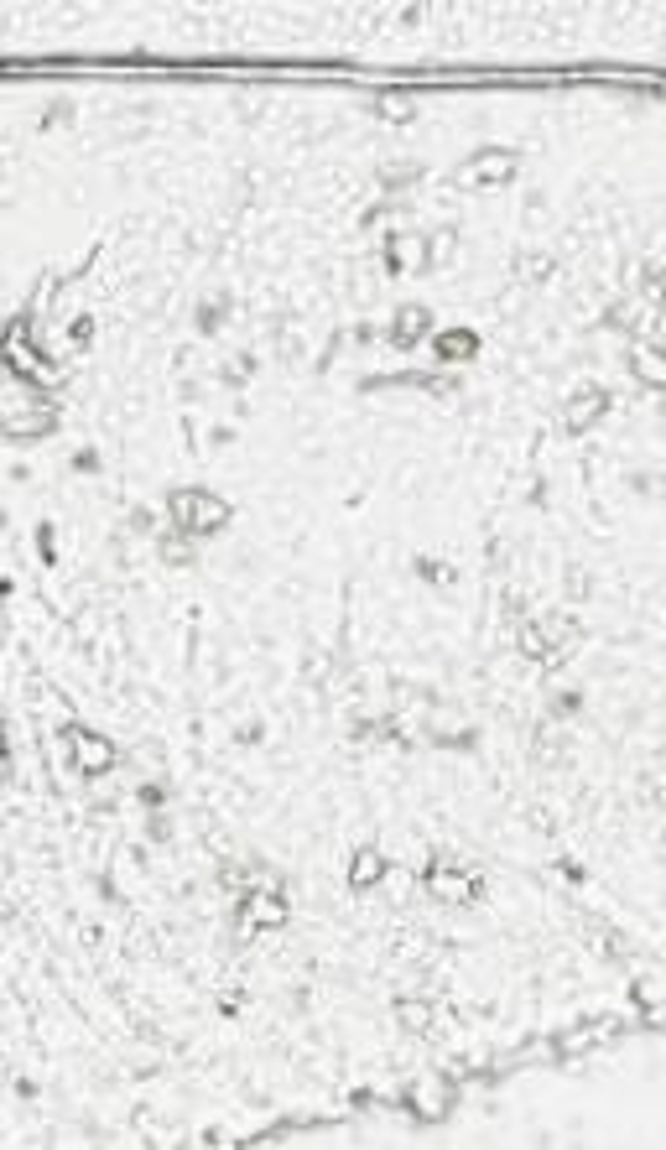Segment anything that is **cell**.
Masks as SVG:
<instances>
[{"instance_id":"3","label":"cell","mask_w":666,"mask_h":1150,"mask_svg":"<svg viewBox=\"0 0 666 1150\" xmlns=\"http://www.w3.org/2000/svg\"><path fill=\"white\" fill-rule=\"evenodd\" d=\"M47 427H53V417H47V406H37V401H11L6 412H0V432H6V438H42Z\"/></svg>"},{"instance_id":"10","label":"cell","mask_w":666,"mask_h":1150,"mask_svg":"<svg viewBox=\"0 0 666 1150\" xmlns=\"http://www.w3.org/2000/svg\"><path fill=\"white\" fill-rule=\"evenodd\" d=\"M448 1104H453V1088L448 1083H427V1093H412V1109L427 1114V1119H443Z\"/></svg>"},{"instance_id":"12","label":"cell","mask_w":666,"mask_h":1150,"mask_svg":"<svg viewBox=\"0 0 666 1150\" xmlns=\"http://www.w3.org/2000/svg\"><path fill=\"white\" fill-rule=\"evenodd\" d=\"M438 349H443V360H464V354H474V334H443Z\"/></svg>"},{"instance_id":"1","label":"cell","mask_w":666,"mask_h":1150,"mask_svg":"<svg viewBox=\"0 0 666 1150\" xmlns=\"http://www.w3.org/2000/svg\"><path fill=\"white\" fill-rule=\"evenodd\" d=\"M172 521L183 526L188 536H209L219 526H229V505L219 495H203V490H183L172 495Z\"/></svg>"},{"instance_id":"2","label":"cell","mask_w":666,"mask_h":1150,"mask_svg":"<svg viewBox=\"0 0 666 1150\" xmlns=\"http://www.w3.org/2000/svg\"><path fill=\"white\" fill-rule=\"evenodd\" d=\"M0 360L16 365V375H27V380H42V375H53V365L42 360V354L27 344V323H11V334L0 339Z\"/></svg>"},{"instance_id":"13","label":"cell","mask_w":666,"mask_h":1150,"mask_svg":"<svg viewBox=\"0 0 666 1150\" xmlns=\"http://www.w3.org/2000/svg\"><path fill=\"white\" fill-rule=\"evenodd\" d=\"M521 276H547V255H521Z\"/></svg>"},{"instance_id":"8","label":"cell","mask_w":666,"mask_h":1150,"mask_svg":"<svg viewBox=\"0 0 666 1150\" xmlns=\"http://www.w3.org/2000/svg\"><path fill=\"white\" fill-rule=\"evenodd\" d=\"M427 328H432V313L427 308H401L396 313V344H417V339H427Z\"/></svg>"},{"instance_id":"7","label":"cell","mask_w":666,"mask_h":1150,"mask_svg":"<svg viewBox=\"0 0 666 1150\" xmlns=\"http://www.w3.org/2000/svg\"><path fill=\"white\" fill-rule=\"evenodd\" d=\"M245 922L250 927H281L287 922V901H281L276 890H250L245 896Z\"/></svg>"},{"instance_id":"4","label":"cell","mask_w":666,"mask_h":1150,"mask_svg":"<svg viewBox=\"0 0 666 1150\" xmlns=\"http://www.w3.org/2000/svg\"><path fill=\"white\" fill-rule=\"evenodd\" d=\"M510 167H516V157L510 151H479V157L458 172V183H469V188H490V183H505Z\"/></svg>"},{"instance_id":"5","label":"cell","mask_w":666,"mask_h":1150,"mask_svg":"<svg viewBox=\"0 0 666 1150\" xmlns=\"http://www.w3.org/2000/svg\"><path fill=\"white\" fill-rule=\"evenodd\" d=\"M73 765H79L84 776L110 771V765H115V745H110V739H99V734H73Z\"/></svg>"},{"instance_id":"6","label":"cell","mask_w":666,"mask_h":1150,"mask_svg":"<svg viewBox=\"0 0 666 1150\" xmlns=\"http://www.w3.org/2000/svg\"><path fill=\"white\" fill-rule=\"evenodd\" d=\"M427 885H432V896H443V901H464L469 885H474V870L469 864H438V870L427 875Z\"/></svg>"},{"instance_id":"9","label":"cell","mask_w":666,"mask_h":1150,"mask_svg":"<svg viewBox=\"0 0 666 1150\" xmlns=\"http://www.w3.org/2000/svg\"><path fill=\"white\" fill-rule=\"evenodd\" d=\"M380 875H386V859H380L375 849H360V854H354V864H349V885H354V890H370Z\"/></svg>"},{"instance_id":"11","label":"cell","mask_w":666,"mask_h":1150,"mask_svg":"<svg viewBox=\"0 0 666 1150\" xmlns=\"http://www.w3.org/2000/svg\"><path fill=\"white\" fill-rule=\"evenodd\" d=\"M635 370L646 386H661V360H656V349L651 344H635Z\"/></svg>"}]
</instances>
